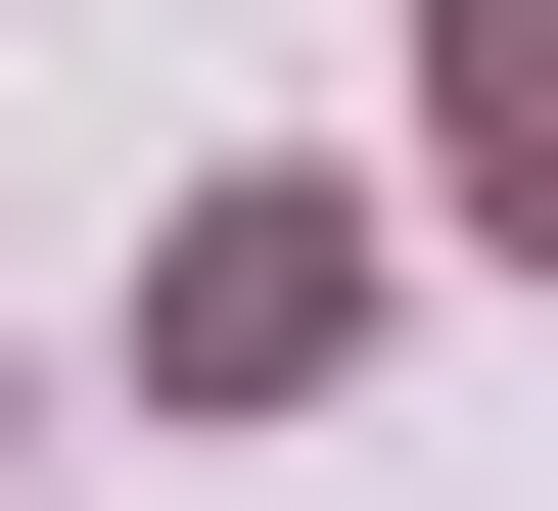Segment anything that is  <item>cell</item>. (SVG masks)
<instances>
[{"label": "cell", "mask_w": 558, "mask_h": 511, "mask_svg": "<svg viewBox=\"0 0 558 511\" xmlns=\"http://www.w3.org/2000/svg\"><path fill=\"white\" fill-rule=\"evenodd\" d=\"M418 139H465V233H558V0H418Z\"/></svg>", "instance_id": "2"}, {"label": "cell", "mask_w": 558, "mask_h": 511, "mask_svg": "<svg viewBox=\"0 0 558 511\" xmlns=\"http://www.w3.org/2000/svg\"><path fill=\"white\" fill-rule=\"evenodd\" d=\"M326 326H373V233H326V186H233V233L140 279V373H186V418H279V373H326Z\"/></svg>", "instance_id": "1"}]
</instances>
